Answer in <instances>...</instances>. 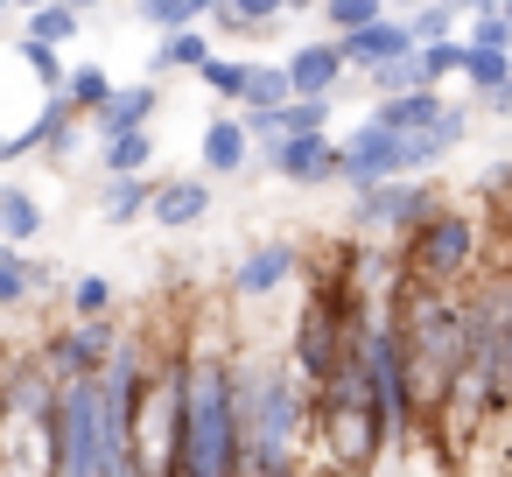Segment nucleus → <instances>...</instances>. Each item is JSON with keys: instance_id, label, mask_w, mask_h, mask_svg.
Here are the masks:
<instances>
[{"instance_id": "nucleus-1", "label": "nucleus", "mask_w": 512, "mask_h": 477, "mask_svg": "<svg viewBox=\"0 0 512 477\" xmlns=\"http://www.w3.org/2000/svg\"><path fill=\"white\" fill-rule=\"evenodd\" d=\"M316 470V386L295 358L239 351V477Z\"/></svg>"}, {"instance_id": "nucleus-2", "label": "nucleus", "mask_w": 512, "mask_h": 477, "mask_svg": "<svg viewBox=\"0 0 512 477\" xmlns=\"http://www.w3.org/2000/svg\"><path fill=\"white\" fill-rule=\"evenodd\" d=\"M176 477H239V351L183 344V463Z\"/></svg>"}, {"instance_id": "nucleus-3", "label": "nucleus", "mask_w": 512, "mask_h": 477, "mask_svg": "<svg viewBox=\"0 0 512 477\" xmlns=\"http://www.w3.org/2000/svg\"><path fill=\"white\" fill-rule=\"evenodd\" d=\"M57 400L64 372L29 344L8 365V407H0V477H57Z\"/></svg>"}, {"instance_id": "nucleus-4", "label": "nucleus", "mask_w": 512, "mask_h": 477, "mask_svg": "<svg viewBox=\"0 0 512 477\" xmlns=\"http://www.w3.org/2000/svg\"><path fill=\"white\" fill-rule=\"evenodd\" d=\"M484 239H491V225H484L477 211H463V204L442 197L393 253H400V274H414V281L470 288V281L484 274Z\"/></svg>"}, {"instance_id": "nucleus-5", "label": "nucleus", "mask_w": 512, "mask_h": 477, "mask_svg": "<svg viewBox=\"0 0 512 477\" xmlns=\"http://www.w3.org/2000/svg\"><path fill=\"white\" fill-rule=\"evenodd\" d=\"M183 463V344H162L134 400V477H176Z\"/></svg>"}, {"instance_id": "nucleus-6", "label": "nucleus", "mask_w": 512, "mask_h": 477, "mask_svg": "<svg viewBox=\"0 0 512 477\" xmlns=\"http://www.w3.org/2000/svg\"><path fill=\"white\" fill-rule=\"evenodd\" d=\"M57 477H106V372H64Z\"/></svg>"}, {"instance_id": "nucleus-7", "label": "nucleus", "mask_w": 512, "mask_h": 477, "mask_svg": "<svg viewBox=\"0 0 512 477\" xmlns=\"http://www.w3.org/2000/svg\"><path fill=\"white\" fill-rule=\"evenodd\" d=\"M435 204H442V190H435L428 176H386V183L351 190V232H365V239H393V246H400Z\"/></svg>"}, {"instance_id": "nucleus-8", "label": "nucleus", "mask_w": 512, "mask_h": 477, "mask_svg": "<svg viewBox=\"0 0 512 477\" xmlns=\"http://www.w3.org/2000/svg\"><path fill=\"white\" fill-rule=\"evenodd\" d=\"M260 162H267V176H281V183H295V190L344 183V141H330V127H323V134H281V141L260 148Z\"/></svg>"}, {"instance_id": "nucleus-9", "label": "nucleus", "mask_w": 512, "mask_h": 477, "mask_svg": "<svg viewBox=\"0 0 512 477\" xmlns=\"http://www.w3.org/2000/svg\"><path fill=\"white\" fill-rule=\"evenodd\" d=\"M386 176H407V134L365 113L344 134V190H365V183H386Z\"/></svg>"}, {"instance_id": "nucleus-10", "label": "nucleus", "mask_w": 512, "mask_h": 477, "mask_svg": "<svg viewBox=\"0 0 512 477\" xmlns=\"http://www.w3.org/2000/svg\"><path fill=\"white\" fill-rule=\"evenodd\" d=\"M295 281H302V246H295V239H260V246H246L239 267H232V295H239V302H274V295L295 288Z\"/></svg>"}, {"instance_id": "nucleus-11", "label": "nucleus", "mask_w": 512, "mask_h": 477, "mask_svg": "<svg viewBox=\"0 0 512 477\" xmlns=\"http://www.w3.org/2000/svg\"><path fill=\"white\" fill-rule=\"evenodd\" d=\"M113 351H120V323H113V316H71L64 330L43 337V358H50L57 372H106Z\"/></svg>"}, {"instance_id": "nucleus-12", "label": "nucleus", "mask_w": 512, "mask_h": 477, "mask_svg": "<svg viewBox=\"0 0 512 477\" xmlns=\"http://www.w3.org/2000/svg\"><path fill=\"white\" fill-rule=\"evenodd\" d=\"M337 43H344L351 71H372V64H386V57H407V50H421L414 22H407L400 8H386V15H379V22H365V29H344Z\"/></svg>"}, {"instance_id": "nucleus-13", "label": "nucleus", "mask_w": 512, "mask_h": 477, "mask_svg": "<svg viewBox=\"0 0 512 477\" xmlns=\"http://www.w3.org/2000/svg\"><path fill=\"white\" fill-rule=\"evenodd\" d=\"M211 183H218V176H162L148 218H155L162 232H197V225L211 218Z\"/></svg>"}, {"instance_id": "nucleus-14", "label": "nucleus", "mask_w": 512, "mask_h": 477, "mask_svg": "<svg viewBox=\"0 0 512 477\" xmlns=\"http://www.w3.org/2000/svg\"><path fill=\"white\" fill-rule=\"evenodd\" d=\"M253 127L239 120V113H218V120H204V134H197V162H204V176H239L246 162H253Z\"/></svg>"}, {"instance_id": "nucleus-15", "label": "nucleus", "mask_w": 512, "mask_h": 477, "mask_svg": "<svg viewBox=\"0 0 512 477\" xmlns=\"http://www.w3.org/2000/svg\"><path fill=\"white\" fill-rule=\"evenodd\" d=\"M288 78H295V92L337 99V85L351 78V57H344L337 36H330V43H295V50H288Z\"/></svg>"}, {"instance_id": "nucleus-16", "label": "nucleus", "mask_w": 512, "mask_h": 477, "mask_svg": "<svg viewBox=\"0 0 512 477\" xmlns=\"http://www.w3.org/2000/svg\"><path fill=\"white\" fill-rule=\"evenodd\" d=\"M50 288H57V267L50 260H36L29 246H0V309H29Z\"/></svg>"}, {"instance_id": "nucleus-17", "label": "nucleus", "mask_w": 512, "mask_h": 477, "mask_svg": "<svg viewBox=\"0 0 512 477\" xmlns=\"http://www.w3.org/2000/svg\"><path fill=\"white\" fill-rule=\"evenodd\" d=\"M155 113H162V78H141V85H120V92L92 113V127H99V141H106V134H127V127H155Z\"/></svg>"}, {"instance_id": "nucleus-18", "label": "nucleus", "mask_w": 512, "mask_h": 477, "mask_svg": "<svg viewBox=\"0 0 512 477\" xmlns=\"http://www.w3.org/2000/svg\"><path fill=\"white\" fill-rule=\"evenodd\" d=\"M463 141H470V113H463V106H449L435 127L407 134V176H428V169H442V162H449Z\"/></svg>"}, {"instance_id": "nucleus-19", "label": "nucleus", "mask_w": 512, "mask_h": 477, "mask_svg": "<svg viewBox=\"0 0 512 477\" xmlns=\"http://www.w3.org/2000/svg\"><path fill=\"white\" fill-rule=\"evenodd\" d=\"M442 113H449L442 85H407V92L372 99V120H386V127H400V134H421V127H435Z\"/></svg>"}, {"instance_id": "nucleus-20", "label": "nucleus", "mask_w": 512, "mask_h": 477, "mask_svg": "<svg viewBox=\"0 0 512 477\" xmlns=\"http://www.w3.org/2000/svg\"><path fill=\"white\" fill-rule=\"evenodd\" d=\"M204 57H211V36H204V22H190V29H162V43L148 50V78H176V71H204Z\"/></svg>"}, {"instance_id": "nucleus-21", "label": "nucleus", "mask_w": 512, "mask_h": 477, "mask_svg": "<svg viewBox=\"0 0 512 477\" xmlns=\"http://www.w3.org/2000/svg\"><path fill=\"white\" fill-rule=\"evenodd\" d=\"M43 225H50V211H43V197L29 183H0V239H8V246H36Z\"/></svg>"}, {"instance_id": "nucleus-22", "label": "nucleus", "mask_w": 512, "mask_h": 477, "mask_svg": "<svg viewBox=\"0 0 512 477\" xmlns=\"http://www.w3.org/2000/svg\"><path fill=\"white\" fill-rule=\"evenodd\" d=\"M155 169H141V176H106V190H99V218L106 225H134V218H148V204H155Z\"/></svg>"}, {"instance_id": "nucleus-23", "label": "nucleus", "mask_w": 512, "mask_h": 477, "mask_svg": "<svg viewBox=\"0 0 512 477\" xmlns=\"http://www.w3.org/2000/svg\"><path fill=\"white\" fill-rule=\"evenodd\" d=\"M99 169H106V176H141V169H155V127L106 134V141H99Z\"/></svg>"}, {"instance_id": "nucleus-24", "label": "nucleus", "mask_w": 512, "mask_h": 477, "mask_svg": "<svg viewBox=\"0 0 512 477\" xmlns=\"http://www.w3.org/2000/svg\"><path fill=\"white\" fill-rule=\"evenodd\" d=\"M225 0H134V15L162 36V29H190V22H211Z\"/></svg>"}, {"instance_id": "nucleus-25", "label": "nucleus", "mask_w": 512, "mask_h": 477, "mask_svg": "<svg viewBox=\"0 0 512 477\" xmlns=\"http://www.w3.org/2000/svg\"><path fill=\"white\" fill-rule=\"evenodd\" d=\"M288 15V0H225V8L211 15L225 36H260V29H274Z\"/></svg>"}, {"instance_id": "nucleus-26", "label": "nucleus", "mask_w": 512, "mask_h": 477, "mask_svg": "<svg viewBox=\"0 0 512 477\" xmlns=\"http://www.w3.org/2000/svg\"><path fill=\"white\" fill-rule=\"evenodd\" d=\"M463 64H470V36H463V29H456V36H435V43H421V71H428V85L463 78Z\"/></svg>"}, {"instance_id": "nucleus-27", "label": "nucleus", "mask_w": 512, "mask_h": 477, "mask_svg": "<svg viewBox=\"0 0 512 477\" xmlns=\"http://www.w3.org/2000/svg\"><path fill=\"white\" fill-rule=\"evenodd\" d=\"M246 78H253V57H204V71H197V85L211 92V99H246Z\"/></svg>"}, {"instance_id": "nucleus-28", "label": "nucleus", "mask_w": 512, "mask_h": 477, "mask_svg": "<svg viewBox=\"0 0 512 477\" xmlns=\"http://www.w3.org/2000/svg\"><path fill=\"white\" fill-rule=\"evenodd\" d=\"M288 99H295L288 57H281V64H260V57H253V78H246V99H239V106H267V113H274V106H288Z\"/></svg>"}, {"instance_id": "nucleus-29", "label": "nucleus", "mask_w": 512, "mask_h": 477, "mask_svg": "<svg viewBox=\"0 0 512 477\" xmlns=\"http://www.w3.org/2000/svg\"><path fill=\"white\" fill-rule=\"evenodd\" d=\"M358 78L372 85V99H386V92H407V85H428V71H421V50H407V57H386V64L358 71Z\"/></svg>"}, {"instance_id": "nucleus-30", "label": "nucleus", "mask_w": 512, "mask_h": 477, "mask_svg": "<svg viewBox=\"0 0 512 477\" xmlns=\"http://www.w3.org/2000/svg\"><path fill=\"white\" fill-rule=\"evenodd\" d=\"M512 78V50H491V43H470V64H463V85L484 99V92H498Z\"/></svg>"}, {"instance_id": "nucleus-31", "label": "nucleus", "mask_w": 512, "mask_h": 477, "mask_svg": "<svg viewBox=\"0 0 512 477\" xmlns=\"http://www.w3.org/2000/svg\"><path fill=\"white\" fill-rule=\"evenodd\" d=\"M64 92L78 99V113H99L120 85H113V71H106V64H71V85H64Z\"/></svg>"}, {"instance_id": "nucleus-32", "label": "nucleus", "mask_w": 512, "mask_h": 477, "mask_svg": "<svg viewBox=\"0 0 512 477\" xmlns=\"http://www.w3.org/2000/svg\"><path fill=\"white\" fill-rule=\"evenodd\" d=\"M78 8H71V0H43V8H29V36H43V43H71L78 36Z\"/></svg>"}, {"instance_id": "nucleus-33", "label": "nucleus", "mask_w": 512, "mask_h": 477, "mask_svg": "<svg viewBox=\"0 0 512 477\" xmlns=\"http://www.w3.org/2000/svg\"><path fill=\"white\" fill-rule=\"evenodd\" d=\"M407 22H414L421 43H435V36H456L463 29V8H456V0H421V8H407Z\"/></svg>"}, {"instance_id": "nucleus-34", "label": "nucleus", "mask_w": 512, "mask_h": 477, "mask_svg": "<svg viewBox=\"0 0 512 477\" xmlns=\"http://www.w3.org/2000/svg\"><path fill=\"white\" fill-rule=\"evenodd\" d=\"M316 15H323V29H330V36H344V29H365V22H379V15H386V0H323Z\"/></svg>"}, {"instance_id": "nucleus-35", "label": "nucleus", "mask_w": 512, "mask_h": 477, "mask_svg": "<svg viewBox=\"0 0 512 477\" xmlns=\"http://www.w3.org/2000/svg\"><path fill=\"white\" fill-rule=\"evenodd\" d=\"M113 302H120V295H113L106 274H78V281H71V316H113Z\"/></svg>"}, {"instance_id": "nucleus-36", "label": "nucleus", "mask_w": 512, "mask_h": 477, "mask_svg": "<svg viewBox=\"0 0 512 477\" xmlns=\"http://www.w3.org/2000/svg\"><path fill=\"white\" fill-rule=\"evenodd\" d=\"M463 36H470V43H491V50H512V15H505V8H491V15H477Z\"/></svg>"}, {"instance_id": "nucleus-37", "label": "nucleus", "mask_w": 512, "mask_h": 477, "mask_svg": "<svg viewBox=\"0 0 512 477\" xmlns=\"http://www.w3.org/2000/svg\"><path fill=\"white\" fill-rule=\"evenodd\" d=\"M484 197H491V204L512 197V162H491V169H484Z\"/></svg>"}, {"instance_id": "nucleus-38", "label": "nucleus", "mask_w": 512, "mask_h": 477, "mask_svg": "<svg viewBox=\"0 0 512 477\" xmlns=\"http://www.w3.org/2000/svg\"><path fill=\"white\" fill-rule=\"evenodd\" d=\"M477 106H484V113H491V120H512V78H505V85H498V92H484V99H477Z\"/></svg>"}, {"instance_id": "nucleus-39", "label": "nucleus", "mask_w": 512, "mask_h": 477, "mask_svg": "<svg viewBox=\"0 0 512 477\" xmlns=\"http://www.w3.org/2000/svg\"><path fill=\"white\" fill-rule=\"evenodd\" d=\"M323 8V0H288V15H316Z\"/></svg>"}, {"instance_id": "nucleus-40", "label": "nucleus", "mask_w": 512, "mask_h": 477, "mask_svg": "<svg viewBox=\"0 0 512 477\" xmlns=\"http://www.w3.org/2000/svg\"><path fill=\"white\" fill-rule=\"evenodd\" d=\"M8 365H15V358H0V407H8Z\"/></svg>"}, {"instance_id": "nucleus-41", "label": "nucleus", "mask_w": 512, "mask_h": 477, "mask_svg": "<svg viewBox=\"0 0 512 477\" xmlns=\"http://www.w3.org/2000/svg\"><path fill=\"white\" fill-rule=\"evenodd\" d=\"M386 8H400V15H407V8H421V0H386Z\"/></svg>"}, {"instance_id": "nucleus-42", "label": "nucleus", "mask_w": 512, "mask_h": 477, "mask_svg": "<svg viewBox=\"0 0 512 477\" xmlns=\"http://www.w3.org/2000/svg\"><path fill=\"white\" fill-rule=\"evenodd\" d=\"M29 8H43V0H15V15H29Z\"/></svg>"}, {"instance_id": "nucleus-43", "label": "nucleus", "mask_w": 512, "mask_h": 477, "mask_svg": "<svg viewBox=\"0 0 512 477\" xmlns=\"http://www.w3.org/2000/svg\"><path fill=\"white\" fill-rule=\"evenodd\" d=\"M0 15H15V0H0Z\"/></svg>"}, {"instance_id": "nucleus-44", "label": "nucleus", "mask_w": 512, "mask_h": 477, "mask_svg": "<svg viewBox=\"0 0 512 477\" xmlns=\"http://www.w3.org/2000/svg\"><path fill=\"white\" fill-rule=\"evenodd\" d=\"M505 15H512V0H505Z\"/></svg>"}]
</instances>
